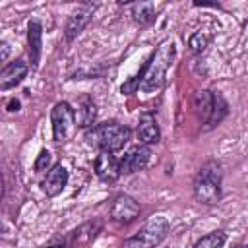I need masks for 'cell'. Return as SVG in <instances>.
<instances>
[{"label": "cell", "mask_w": 248, "mask_h": 248, "mask_svg": "<svg viewBox=\"0 0 248 248\" xmlns=\"http://www.w3.org/2000/svg\"><path fill=\"white\" fill-rule=\"evenodd\" d=\"M194 6H219L217 2H194Z\"/></svg>", "instance_id": "cell-24"}, {"label": "cell", "mask_w": 248, "mask_h": 248, "mask_svg": "<svg viewBox=\"0 0 248 248\" xmlns=\"http://www.w3.org/2000/svg\"><path fill=\"white\" fill-rule=\"evenodd\" d=\"M99 229H101V223H85V225H81L78 231H74L72 244L74 246H85V244H89L97 236V231Z\"/></svg>", "instance_id": "cell-17"}, {"label": "cell", "mask_w": 248, "mask_h": 248, "mask_svg": "<svg viewBox=\"0 0 248 248\" xmlns=\"http://www.w3.org/2000/svg\"><path fill=\"white\" fill-rule=\"evenodd\" d=\"M0 50H2V52H0V60H2V62H6V60H8V56H10V45L4 41V43L0 45Z\"/></svg>", "instance_id": "cell-22"}, {"label": "cell", "mask_w": 248, "mask_h": 248, "mask_svg": "<svg viewBox=\"0 0 248 248\" xmlns=\"http://www.w3.org/2000/svg\"><path fill=\"white\" fill-rule=\"evenodd\" d=\"M27 74V64L23 60H14L10 62L2 72H0V89L6 91L17 83H21V79Z\"/></svg>", "instance_id": "cell-12"}, {"label": "cell", "mask_w": 248, "mask_h": 248, "mask_svg": "<svg viewBox=\"0 0 248 248\" xmlns=\"http://www.w3.org/2000/svg\"><path fill=\"white\" fill-rule=\"evenodd\" d=\"M95 172L101 180L105 182H114L122 172H120V161L108 153V151H101L95 159Z\"/></svg>", "instance_id": "cell-9"}, {"label": "cell", "mask_w": 248, "mask_h": 248, "mask_svg": "<svg viewBox=\"0 0 248 248\" xmlns=\"http://www.w3.org/2000/svg\"><path fill=\"white\" fill-rule=\"evenodd\" d=\"M140 215V203L128 196V194H118L112 202V207H110V217L112 221L120 223V225H128L132 223L136 217Z\"/></svg>", "instance_id": "cell-6"}, {"label": "cell", "mask_w": 248, "mask_h": 248, "mask_svg": "<svg viewBox=\"0 0 248 248\" xmlns=\"http://www.w3.org/2000/svg\"><path fill=\"white\" fill-rule=\"evenodd\" d=\"M6 108H8V112H17L19 110V101L17 99H10L8 105H6Z\"/></svg>", "instance_id": "cell-23"}, {"label": "cell", "mask_w": 248, "mask_h": 248, "mask_svg": "<svg viewBox=\"0 0 248 248\" xmlns=\"http://www.w3.org/2000/svg\"><path fill=\"white\" fill-rule=\"evenodd\" d=\"M130 136H132V130L118 122L99 124L85 132V140L89 145L99 147L101 151H108V153L122 149L130 141Z\"/></svg>", "instance_id": "cell-2"}, {"label": "cell", "mask_w": 248, "mask_h": 248, "mask_svg": "<svg viewBox=\"0 0 248 248\" xmlns=\"http://www.w3.org/2000/svg\"><path fill=\"white\" fill-rule=\"evenodd\" d=\"M221 180L223 170L217 161H207L194 180V196L200 203L215 205L221 200Z\"/></svg>", "instance_id": "cell-3"}, {"label": "cell", "mask_w": 248, "mask_h": 248, "mask_svg": "<svg viewBox=\"0 0 248 248\" xmlns=\"http://www.w3.org/2000/svg\"><path fill=\"white\" fill-rule=\"evenodd\" d=\"M95 118H97V105L91 97L83 95L78 103V110H76V122L78 126L81 128H89L95 124Z\"/></svg>", "instance_id": "cell-14"}, {"label": "cell", "mask_w": 248, "mask_h": 248, "mask_svg": "<svg viewBox=\"0 0 248 248\" xmlns=\"http://www.w3.org/2000/svg\"><path fill=\"white\" fill-rule=\"evenodd\" d=\"M97 10V4H81L70 17H68V23H66V29H64V35L68 41H74L83 29L85 25L89 23V19L93 17V12Z\"/></svg>", "instance_id": "cell-7"}, {"label": "cell", "mask_w": 248, "mask_h": 248, "mask_svg": "<svg viewBox=\"0 0 248 248\" xmlns=\"http://www.w3.org/2000/svg\"><path fill=\"white\" fill-rule=\"evenodd\" d=\"M66 184H68V170H66V167L54 165L46 172V176H45V180H43L41 186H43V192L52 198V196H58L64 190Z\"/></svg>", "instance_id": "cell-11"}, {"label": "cell", "mask_w": 248, "mask_h": 248, "mask_svg": "<svg viewBox=\"0 0 248 248\" xmlns=\"http://www.w3.org/2000/svg\"><path fill=\"white\" fill-rule=\"evenodd\" d=\"M174 54H176V48H174V43L167 41L163 43L153 54L151 58L143 64V68L140 70V76H141V83H140V89L143 93H151V91H157L163 87L165 83V74L167 70L170 68L172 60H174Z\"/></svg>", "instance_id": "cell-1"}, {"label": "cell", "mask_w": 248, "mask_h": 248, "mask_svg": "<svg viewBox=\"0 0 248 248\" xmlns=\"http://www.w3.org/2000/svg\"><path fill=\"white\" fill-rule=\"evenodd\" d=\"M192 107H194V112L196 116L202 120V122H209L211 114H213V93L207 91V89H202V91H196L194 93V99H192Z\"/></svg>", "instance_id": "cell-13"}, {"label": "cell", "mask_w": 248, "mask_h": 248, "mask_svg": "<svg viewBox=\"0 0 248 248\" xmlns=\"http://www.w3.org/2000/svg\"><path fill=\"white\" fill-rule=\"evenodd\" d=\"M149 157H151V151H149L147 145H136V147H132L120 159V172L122 174H132V172L141 170L149 163Z\"/></svg>", "instance_id": "cell-8"}, {"label": "cell", "mask_w": 248, "mask_h": 248, "mask_svg": "<svg viewBox=\"0 0 248 248\" xmlns=\"http://www.w3.org/2000/svg\"><path fill=\"white\" fill-rule=\"evenodd\" d=\"M27 45H29V58L31 66L37 68L43 52V25L39 19H31L27 23Z\"/></svg>", "instance_id": "cell-10"}, {"label": "cell", "mask_w": 248, "mask_h": 248, "mask_svg": "<svg viewBox=\"0 0 248 248\" xmlns=\"http://www.w3.org/2000/svg\"><path fill=\"white\" fill-rule=\"evenodd\" d=\"M227 112H229V105H227V101L223 99V95H221V93H213V114H211V118H209V122H207V128L217 126V124L227 116Z\"/></svg>", "instance_id": "cell-18"}, {"label": "cell", "mask_w": 248, "mask_h": 248, "mask_svg": "<svg viewBox=\"0 0 248 248\" xmlns=\"http://www.w3.org/2000/svg\"><path fill=\"white\" fill-rule=\"evenodd\" d=\"M223 244H225V232L223 231H213V232L202 236L194 244V248H223Z\"/></svg>", "instance_id": "cell-19"}, {"label": "cell", "mask_w": 248, "mask_h": 248, "mask_svg": "<svg viewBox=\"0 0 248 248\" xmlns=\"http://www.w3.org/2000/svg\"><path fill=\"white\" fill-rule=\"evenodd\" d=\"M159 136L161 134H159V126H157L155 118L149 116V114H143L140 118V124H138V138H140V141L145 143V145L157 143L159 141Z\"/></svg>", "instance_id": "cell-15"}, {"label": "cell", "mask_w": 248, "mask_h": 248, "mask_svg": "<svg viewBox=\"0 0 248 248\" xmlns=\"http://www.w3.org/2000/svg\"><path fill=\"white\" fill-rule=\"evenodd\" d=\"M50 122H52V138L54 141H66L74 128H76V112L70 107V103L60 101L54 105L52 112H50Z\"/></svg>", "instance_id": "cell-5"}, {"label": "cell", "mask_w": 248, "mask_h": 248, "mask_svg": "<svg viewBox=\"0 0 248 248\" xmlns=\"http://www.w3.org/2000/svg\"><path fill=\"white\" fill-rule=\"evenodd\" d=\"M207 43H209V37H207L205 33H202V31H196V33L188 39V46H190L192 52H203L205 46H207Z\"/></svg>", "instance_id": "cell-20"}, {"label": "cell", "mask_w": 248, "mask_h": 248, "mask_svg": "<svg viewBox=\"0 0 248 248\" xmlns=\"http://www.w3.org/2000/svg\"><path fill=\"white\" fill-rule=\"evenodd\" d=\"M155 12H157V6L153 2H138L132 6L134 21L140 25H149L155 19Z\"/></svg>", "instance_id": "cell-16"}, {"label": "cell", "mask_w": 248, "mask_h": 248, "mask_svg": "<svg viewBox=\"0 0 248 248\" xmlns=\"http://www.w3.org/2000/svg\"><path fill=\"white\" fill-rule=\"evenodd\" d=\"M50 163H52L50 151H48V149H43V151L39 153L37 161H35V170H37V172H43V170H46V169L50 167Z\"/></svg>", "instance_id": "cell-21"}, {"label": "cell", "mask_w": 248, "mask_h": 248, "mask_svg": "<svg viewBox=\"0 0 248 248\" xmlns=\"http://www.w3.org/2000/svg\"><path fill=\"white\" fill-rule=\"evenodd\" d=\"M45 248H64V242H54V244H48Z\"/></svg>", "instance_id": "cell-25"}, {"label": "cell", "mask_w": 248, "mask_h": 248, "mask_svg": "<svg viewBox=\"0 0 248 248\" xmlns=\"http://www.w3.org/2000/svg\"><path fill=\"white\" fill-rule=\"evenodd\" d=\"M232 248H248V244H236V246H232Z\"/></svg>", "instance_id": "cell-26"}, {"label": "cell", "mask_w": 248, "mask_h": 248, "mask_svg": "<svg viewBox=\"0 0 248 248\" xmlns=\"http://www.w3.org/2000/svg\"><path fill=\"white\" fill-rule=\"evenodd\" d=\"M169 229L170 227H169V221L165 217H161V215L151 217L138 231V234H134V236L124 240L122 248H155L165 240Z\"/></svg>", "instance_id": "cell-4"}]
</instances>
